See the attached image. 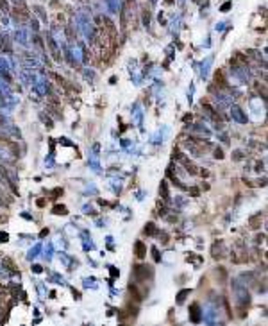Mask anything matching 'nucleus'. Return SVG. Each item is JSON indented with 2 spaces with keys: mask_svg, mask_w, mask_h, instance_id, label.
Returning <instances> with one entry per match:
<instances>
[{
  "mask_svg": "<svg viewBox=\"0 0 268 326\" xmlns=\"http://www.w3.org/2000/svg\"><path fill=\"white\" fill-rule=\"evenodd\" d=\"M249 260V255H247V247L243 244V240H236L234 245H232V262L234 263H243Z\"/></svg>",
  "mask_w": 268,
  "mask_h": 326,
  "instance_id": "nucleus-1",
  "label": "nucleus"
},
{
  "mask_svg": "<svg viewBox=\"0 0 268 326\" xmlns=\"http://www.w3.org/2000/svg\"><path fill=\"white\" fill-rule=\"evenodd\" d=\"M150 276H152V269H150L148 265H136V267H134V278H136V281L143 283V281H147Z\"/></svg>",
  "mask_w": 268,
  "mask_h": 326,
  "instance_id": "nucleus-2",
  "label": "nucleus"
},
{
  "mask_svg": "<svg viewBox=\"0 0 268 326\" xmlns=\"http://www.w3.org/2000/svg\"><path fill=\"white\" fill-rule=\"evenodd\" d=\"M9 11H11V14H13V18L14 20H18V22H25L27 18H29V11H27V7H25L23 2H20V5L16 4L13 9H9Z\"/></svg>",
  "mask_w": 268,
  "mask_h": 326,
  "instance_id": "nucleus-3",
  "label": "nucleus"
},
{
  "mask_svg": "<svg viewBox=\"0 0 268 326\" xmlns=\"http://www.w3.org/2000/svg\"><path fill=\"white\" fill-rule=\"evenodd\" d=\"M225 253H227V249H225V244H224V240H216L211 247V255H213L214 260H222L225 256Z\"/></svg>",
  "mask_w": 268,
  "mask_h": 326,
  "instance_id": "nucleus-4",
  "label": "nucleus"
},
{
  "mask_svg": "<svg viewBox=\"0 0 268 326\" xmlns=\"http://www.w3.org/2000/svg\"><path fill=\"white\" fill-rule=\"evenodd\" d=\"M0 183L2 185H5V187H11V190H13V194H18V188L13 185V179L9 177V174H7V170L0 165Z\"/></svg>",
  "mask_w": 268,
  "mask_h": 326,
  "instance_id": "nucleus-5",
  "label": "nucleus"
},
{
  "mask_svg": "<svg viewBox=\"0 0 268 326\" xmlns=\"http://www.w3.org/2000/svg\"><path fill=\"white\" fill-rule=\"evenodd\" d=\"M263 222H265V213H256V215H252V217L249 219L250 230H259Z\"/></svg>",
  "mask_w": 268,
  "mask_h": 326,
  "instance_id": "nucleus-6",
  "label": "nucleus"
},
{
  "mask_svg": "<svg viewBox=\"0 0 268 326\" xmlns=\"http://www.w3.org/2000/svg\"><path fill=\"white\" fill-rule=\"evenodd\" d=\"M129 292H131V296L134 298V301H136V303H139L141 299L145 298V292H141V290L136 287V283H129Z\"/></svg>",
  "mask_w": 268,
  "mask_h": 326,
  "instance_id": "nucleus-7",
  "label": "nucleus"
},
{
  "mask_svg": "<svg viewBox=\"0 0 268 326\" xmlns=\"http://www.w3.org/2000/svg\"><path fill=\"white\" fill-rule=\"evenodd\" d=\"M0 145H2V147H7V149L11 150L14 156H18V154H20L18 145H16L14 142H11V140H7V138H0Z\"/></svg>",
  "mask_w": 268,
  "mask_h": 326,
  "instance_id": "nucleus-8",
  "label": "nucleus"
},
{
  "mask_svg": "<svg viewBox=\"0 0 268 326\" xmlns=\"http://www.w3.org/2000/svg\"><path fill=\"white\" fill-rule=\"evenodd\" d=\"M47 45H48V49H50V52H52L54 61H61V52H59V49H57V45L54 43L52 38H47Z\"/></svg>",
  "mask_w": 268,
  "mask_h": 326,
  "instance_id": "nucleus-9",
  "label": "nucleus"
},
{
  "mask_svg": "<svg viewBox=\"0 0 268 326\" xmlns=\"http://www.w3.org/2000/svg\"><path fill=\"white\" fill-rule=\"evenodd\" d=\"M134 253H136L138 258H143V256L147 255V247H145V244H143L141 240H138V242L134 244Z\"/></svg>",
  "mask_w": 268,
  "mask_h": 326,
  "instance_id": "nucleus-10",
  "label": "nucleus"
},
{
  "mask_svg": "<svg viewBox=\"0 0 268 326\" xmlns=\"http://www.w3.org/2000/svg\"><path fill=\"white\" fill-rule=\"evenodd\" d=\"M214 81H216V84H218L220 88H225V86H227V81H225V77H224V72H222V70H216Z\"/></svg>",
  "mask_w": 268,
  "mask_h": 326,
  "instance_id": "nucleus-11",
  "label": "nucleus"
},
{
  "mask_svg": "<svg viewBox=\"0 0 268 326\" xmlns=\"http://www.w3.org/2000/svg\"><path fill=\"white\" fill-rule=\"evenodd\" d=\"M189 310H191V321H193V323H199V321H200V313H199V310H200V308H199V305H197V303H193Z\"/></svg>",
  "mask_w": 268,
  "mask_h": 326,
  "instance_id": "nucleus-12",
  "label": "nucleus"
},
{
  "mask_svg": "<svg viewBox=\"0 0 268 326\" xmlns=\"http://www.w3.org/2000/svg\"><path fill=\"white\" fill-rule=\"evenodd\" d=\"M182 160V163H184V167H186V170L189 172V174H199V170H197V167L193 165V163L189 161V160H186V158H181Z\"/></svg>",
  "mask_w": 268,
  "mask_h": 326,
  "instance_id": "nucleus-13",
  "label": "nucleus"
},
{
  "mask_svg": "<svg viewBox=\"0 0 268 326\" xmlns=\"http://www.w3.org/2000/svg\"><path fill=\"white\" fill-rule=\"evenodd\" d=\"M54 213L55 215H66L68 210H66V206H63V204H55L54 206Z\"/></svg>",
  "mask_w": 268,
  "mask_h": 326,
  "instance_id": "nucleus-14",
  "label": "nucleus"
},
{
  "mask_svg": "<svg viewBox=\"0 0 268 326\" xmlns=\"http://www.w3.org/2000/svg\"><path fill=\"white\" fill-rule=\"evenodd\" d=\"M157 233V228H156V224L154 222H148L147 228H145V235H156Z\"/></svg>",
  "mask_w": 268,
  "mask_h": 326,
  "instance_id": "nucleus-15",
  "label": "nucleus"
},
{
  "mask_svg": "<svg viewBox=\"0 0 268 326\" xmlns=\"http://www.w3.org/2000/svg\"><path fill=\"white\" fill-rule=\"evenodd\" d=\"M186 296H189V288H184V290H181V292L177 294V303L181 305V303L186 299Z\"/></svg>",
  "mask_w": 268,
  "mask_h": 326,
  "instance_id": "nucleus-16",
  "label": "nucleus"
},
{
  "mask_svg": "<svg viewBox=\"0 0 268 326\" xmlns=\"http://www.w3.org/2000/svg\"><path fill=\"white\" fill-rule=\"evenodd\" d=\"M159 192H161V195H163V199H164V201H168V188H166V183H164V181L161 183Z\"/></svg>",
  "mask_w": 268,
  "mask_h": 326,
  "instance_id": "nucleus-17",
  "label": "nucleus"
},
{
  "mask_svg": "<svg viewBox=\"0 0 268 326\" xmlns=\"http://www.w3.org/2000/svg\"><path fill=\"white\" fill-rule=\"evenodd\" d=\"M4 263H5V265L9 267V271H11V272H18V267H16V265L13 263V260L5 258V260H4Z\"/></svg>",
  "mask_w": 268,
  "mask_h": 326,
  "instance_id": "nucleus-18",
  "label": "nucleus"
},
{
  "mask_svg": "<svg viewBox=\"0 0 268 326\" xmlns=\"http://www.w3.org/2000/svg\"><path fill=\"white\" fill-rule=\"evenodd\" d=\"M47 100H48L50 104H54V106H61V100H59L55 95H48L47 97Z\"/></svg>",
  "mask_w": 268,
  "mask_h": 326,
  "instance_id": "nucleus-19",
  "label": "nucleus"
},
{
  "mask_svg": "<svg viewBox=\"0 0 268 326\" xmlns=\"http://www.w3.org/2000/svg\"><path fill=\"white\" fill-rule=\"evenodd\" d=\"M0 9H2L4 13H9V4H7V0H0Z\"/></svg>",
  "mask_w": 268,
  "mask_h": 326,
  "instance_id": "nucleus-20",
  "label": "nucleus"
},
{
  "mask_svg": "<svg viewBox=\"0 0 268 326\" xmlns=\"http://www.w3.org/2000/svg\"><path fill=\"white\" fill-rule=\"evenodd\" d=\"M214 158H216V160H224V150L222 149H214Z\"/></svg>",
  "mask_w": 268,
  "mask_h": 326,
  "instance_id": "nucleus-21",
  "label": "nucleus"
},
{
  "mask_svg": "<svg viewBox=\"0 0 268 326\" xmlns=\"http://www.w3.org/2000/svg\"><path fill=\"white\" fill-rule=\"evenodd\" d=\"M148 22H150V16H148V11L145 9V13H143V24L148 25Z\"/></svg>",
  "mask_w": 268,
  "mask_h": 326,
  "instance_id": "nucleus-22",
  "label": "nucleus"
},
{
  "mask_svg": "<svg viewBox=\"0 0 268 326\" xmlns=\"http://www.w3.org/2000/svg\"><path fill=\"white\" fill-rule=\"evenodd\" d=\"M152 253H154V260H156V262H159V260H161V256H159V251H157L156 247H152Z\"/></svg>",
  "mask_w": 268,
  "mask_h": 326,
  "instance_id": "nucleus-23",
  "label": "nucleus"
},
{
  "mask_svg": "<svg viewBox=\"0 0 268 326\" xmlns=\"http://www.w3.org/2000/svg\"><path fill=\"white\" fill-rule=\"evenodd\" d=\"M61 194H63V188H55V190H52V199H55V197H57V195H61Z\"/></svg>",
  "mask_w": 268,
  "mask_h": 326,
  "instance_id": "nucleus-24",
  "label": "nucleus"
},
{
  "mask_svg": "<svg viewBox=\"0 0 268 326\" xmlns=\"http://www.w3.org/2000/svg\"><path fill=\"white\" fill-rule=\"evenodd\" d=\"M263 240H265V233H261V235H257V237H256V242H257V244H261Z\"/></svg>",
  "mask_w": 268,
  "mask_h": 326,
  "instance_id": "nucleus-25",
  "label": "nucleus"
},
{
  "mask_svg": "<svg viewBox=\"0 0 268 326\" xmlns=\"http://www.w3.org/2000/svg\"><path fill=\"white\" fill-rule=\"evenodd\" d=\"M7 238H9L7 233H0V242H7Z\"/></svg>",
  "mask_w": 268,
  "mask_h": 326,
  "instance_id": "nucleus-26",
  "label": "nucleus"
},
{
  "mask_svg": "<svg viewBox=\"0 0 268 326\" xmlns=\"http://www.w3.org/2000/svg\"><path fill=\"white\" fill-rule=\"evenodd\" d=\"M2 321H4V306L0 305V323H2Z\"/></svg>",
  "mask_w": 268,
  "mask_h": 326,
  "instance_id": "nucleus-27",
  "label": "nucleus"
},
{
  "mask_svg": "<svg viewBox=\"0 0 268 326\" xmlns=\"http://www.w3.org/2000/svg\"><path fill=\"white\" fill-rule=\"evenodd\" d=\"M229 7H231V4L227 2V4H224V5H222V11H227Z\"/></svg>",
  "mask_w": 268,
  "mask_h": 326,
  "instance_id": "nucleus-28",
  "label": "nucleus"
},
{
  "mask_svg": "<svg viewBox=\"0 0 268 326\" xmlns=\"http://www.w3.org/2000/svg\"><path fill=\"white\" fill-rule=\"evenodd\" d=\"M38 206H45V199H38Z\"/></svg>",
  "mask_w": 268,
  "mask_h": 326,
  "instance_id": "nucleus-29",
  "label": "nucleus"
},
{
  "mask_svg": "<svg viewBox=\"0 0 268 326\" xmlns=\"http://www.w3.org/2000/svg\"><path fill=\"white\" fill-rule=\"evenodd\" d=\"M111 274H113V276H116V274H118V271H116L115 267H111Z\"/></svg>",
  "mask_w": 268,
  "mask_h": 326,
  "instance_id": "nucleus-30",
  "label": "nucleus"
}]
</instances>
